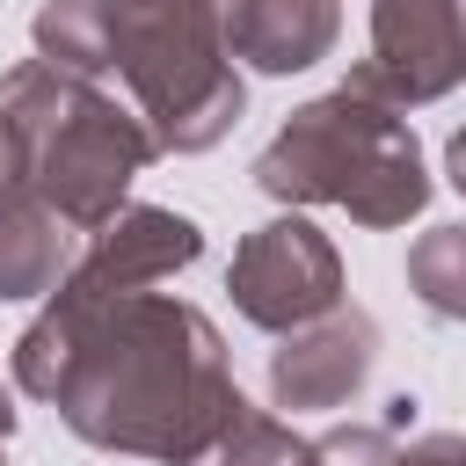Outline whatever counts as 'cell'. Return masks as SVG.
I'll return each instance as SVG.
<instances>
[{"label":"cell","instance_id":"cell-1","mask_svg":"<svg viewBox=\"0 0 466 466\" xmlns=\"http://www.w3.org/2000/svg\"><path fill=\"white\" fill-rule=\"evenodd\" d=\"M15 386L51 400L80 444L160 466H204L248 408L211 313L167 291L95 306L44 299V313L15 335Z\"/></svg>","mask_w":466,"mask_h":466},{"label":"cell","instance_id":"cell-2","mask_svg":"<svg viewBox=\"0 0 466 466\" xmlns=\"http://www.w3.org/2000/svg\"><path fill=\"white\" fill-rule=\"evenodd\" d=\"M0 124L29 160L36 204H51L73 233H102L160 153L146 116H131L116 95L44 58H22L0 73Z\"/></svg>","mask_w":466,"mask_h":466},{"label":"cell","instance_id":"cell-3","mask_svg":"<svg viewBox=\"0 0 466 466\" xmlns=\"http://www.w3.org/2000/svg\"><path fill=\"white\" fill-rule=\"evenodd\" d=\"M255 189L277 204H342L357 226L386 233L430 204V167L393 102L335 87L299 102L284 131L255 153Z\"/></svg>","mask_w":466,"mask_h":466},{"label":"cell","instance_id":"cell-4","mask_svg":"<svg viewBox=\"0 0 466 466\" xmlns=\"http://www.w3.org/2000/svg\"><path fill=\"white\" fill-rule=\"evenodd\" d=\"M109 58L160 153H211L248 109L226 0H109Z\"/></svg>","mask_w":466,"mask_h":466},{"label":"cell","instance_id":"cell-5","mask_svg":"<svg viewBox=\"0 0 466 466\" xmlns=\"http://www.w3.org/2000/svg\"><path fill=\"white\" fill-rule=\"evenodd\" d=\"M226 291H233L240 320H255L269 335H291V328H306V320H320V313L342 306V255H335V240L313 218L284 211V218L255 226L233 248Z\"/></svg>","mask_w":466,"mask_h":466},{"label":"cell","instance_id":"cell-6","mask_svg":"<svg viewBox=\"0 0 466 466\" xmlns=\"http://www.w3.org/2000/svg\"><path fill=\"white\" fill-rule=\"evenodd\" d=\"M466 80V0H371V51L350 66L342 87L422 109Z\"/></svg>","mask_w":466,"mask_h":466},{"label":"cell","instance_id":"cell-7","mask_svg":"<svg viewBox=\"0 0 466 466\" xmlns=\"http://www.w3.org/2000/svg\"><path fill=\"white\" fill-rule=\"evenodd\" d=\"M204 255V233L197 218L167 211V204H124L102 233H87V255H73L66 284L51 299H73V306H95V299H131L175 269H189Z\"/></svg>","mask_w":466,"mask_h":466},{"label":"cell","instance_id":"cell-8","mask_svg":"<svg viewBox=\"0 0 466 466\" xmlns=\"http://www.w3.org/2000/svg\"><path fill=\"white\" fill-rule=\"evenodd\" d=\"M371 364H379V328H371V313L335 306V313L277 335V350H269V400L291 408V415H299V408H342V400L364 393Z\"/></svg>","mask_w":466,"mask_h":466},{"label":"cell","instance_id":"cell-9","mask_svg":"<svg viewBox=\"0 0 466 466\" xmlns=\"http://www.w3.org/2000/svg\"><path fill=\"white\" fill-rule=\"evenodd\" d=\"M342 0H226V51L248 73H306L335 51Z\"/></svg>","mask_w":466,"mask_h":466},{"label":"cell","instance_id":"cell-10","mask_svg":"<svg viewBox=\"0 0 466 466\" xmlns=\"http://www.w3.org/2000/svg\"><path fill=\"white\" fill-rule=\"evenodd\" d=\"M73 269V226L51 204H7L0 211V299H51Z\"/></svg>","mask_w":466,"mask_h":466},{"label":"cell","instance_id":"cell-11","mask_svg":"<svg viewBox=\"0 0 466 466\" xmlns=\"http://www.w3.org/2000/svg\"><path fill=\"white\" fill-rule=\"evenodd\" d=\"M29 36H36V58L58 66V73H80V80L116 73V58H109V0H44Z\"/></svg>","mask_w":466,"mask_h":466},{"label":"cell","instance_id":"cell-12","mask_svg":"<svg viewBox=\"0 0 466 466\" xmlns=\"http://www.w3.org/2000/svg\"><path fill=\"white\" fill-rule=\"evenodd\" d=\"M408 291L437 313L466 328V226H430L408 248Z\"/></svg>","mask_w":466,"mask_h":466},{"label":"cell","instance_id":"cell-13","mask_svg":"<svg viewBox=\"0 0 466 466\" xmlns=\"http://www.w3.org/2000/svg\"><path fill=\"white\" fill-rule=\"evenodd\" d=\"M204 466H320V459H313V444H306L291 422H277V415H262V408H240L233 430L218 437V451H211Z\"/></svg>","mask_w":466,"mask_h":466},{"label":"cell","instance_id":"cell-14","mask_svg":"<svg viewBox=\"0 0 466 466\" xmlns=\"http://www.w3.org/2000/svg\"><path fill=\"white\" fill-rule=\"evenodd\" d=\"M320 466H393V430L386 422H335L328 437H313Z\"/></svg>","mask_w":466,"mask_h":466},{"label":"cell","instance_id":"cell-15","mask_svg":"<svg viewBox=\"0 0 466 466\" xmlns=\"http://www.w3.org/2000/svg\"><path fill=\"white\" fill-rule=\"evenodd\" d=\"M393 466H466V430H422L408 451H393Z\"/></svg>","mask_w":466,"mask_h":466},{"label":"cell","instance_id":"cell-16","mask_svg":"<svg viewBox=\"0 0 466 466\" xmlns=\"http://www.w3.org/2000/svg\"><path fill=\"white\" fill-rule=\"evenodd\" d=\"M36 189H29V160H22V146H15V131L0 124V211L7 204H29Z\"/></svg>","mask_w":466,"mask_h":466},{"label":"cell","instance_id":"cell-17","mask_svg":"<svg viewBox=\"0 0 466 466\" xmlns=\"http://www.w3.org/2000/svg\"><path fill=\"white\" fill-rule=\"evenodd\" d=\"M444 182L466 197V131H451V146H444Z\"/></svg>","mask_w":466,"mask_h":466},{"label":"cell","instance_id":"cell-18","mask_svg":"<svg viewBox=\"0 0 466 466\" xmlns=\"http://www.w3.org/2000/svg\"><path fill=\"white\" fill-rule=\"evenodd\" d=\"M0 466H7V459H0Z\"/></svg>","mask_w":466,"mask_h":466}]
</instances>
